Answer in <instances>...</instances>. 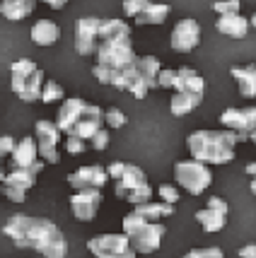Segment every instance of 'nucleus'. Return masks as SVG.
Masks as SVG:
<instances>
[{
    "mask_svg": "<svg viewBox=\"0 0 256 258\" xmlns=\"http://www.w3.org/2000/svg\"><path fill=\"white\" fill-rule=\"evenodd\" d=\"M58 99H63V87L58 85L56 80H46L44 90H41V101L44 104H54Z\"/></svg>",
    "mask_w": 256,
    "mask_h": 258,
    "instance_id": "30",
    "label": "nucleus"
},
{
    "mask_svg": "<svg viewBox=\"0 0 256 258\" xmlns=\"http://www.w3.org/2000/svg\"><path fill=\"white\" fill-rule=\"evenodd\" d=\"M36 176H39V174L32 171V169H12V171L5 174L0 191H3L5 198H10L12 203H24L27 191L36 183Z\"/></svg>",
    "mask_w": 256,
    "mask_h": 258,
    "instance_id": "12",
    "label": "nucleus"
},
{
    "mask_svg": "<svg viewBox=\"0 0 256 258\" xmlns=\"http://www.w3.org/2000/svg\"><path fill=\"white\" fill-rule=\"evenodd\" d=\"M97 63L99 66H107L112 70H119V68L133 66L138 56H135V48L131 44V36L126 39H107V41H99L97 46Z\"/></svg>",
    "mask_w": 256,
    "mask_h": 258,
    "instance_id": "6",
    "label": "nucleus"
},
{
    "mask_svg": "<svg viewBox=\"0 0 256 258\" xmlns=\"http://www.w3.org/2000/svg\"><path fill=\"white\" fill-rule=\"evenodd\" d=\"M99 46V17H80L75 22V48L80 56H94Z\"/></svg>",
    "mask_w": 256,
    "mask_h": 258,
    "instance_id": "14",
    "label": "nucleus"
},
{
    "mask_svg": "<svg viewBox=\"0 0 256 258\" xmlns=\"http://www.w3.org/2000/svg\"><path fill=\"white\" fill-rule=\"evenodd\" d=\"M249 191L256 196V176H251V186H249Z\"/></svg>",
    "mask_w": 256,
    "mask_h": 258,
    "instance_id": "44",
    "label": "nucleus"
},
{
    "mask_svg": "<svg viewBox=\"0 0 256 258\" xmlns=\"http://www.w3.org/2000/svg\"><path fill=\"white\" fill-rule=\"evenodd\" d=\"M157 191H160V196H162V203H169V205H177L179 203V191L172 186V183H162Z\"/></svg>",
    "mask_w": 256,
    "mask_h": 258,
    "instance_id": "37",
    "label": "nucleus"
},
{
    "mask_svg": "<svg viewBox=\"0 0 256 258\" xmlns=\"http://www.w3.org/2000/svg\"><path fill=\"white\" fill-rule=\"evenodd\" d=\"M249 24H251V27H254V29H256V12H254V15H251V22H249Z\"/></svg>",
    "mask_w": 256,
    "mask_h": 258,
    "instance_id": "46",
    "label": "nucleus"
},
{
    "mask_svg": "<svg viewBox=\"0 0 256 258\" xmlns=\"http://www.w3.org/2000/svg\"><path fill=\"white\" fill-rule=\"evenodd\" d=\"M133 213H138L143 217L145 222H160V220H165V217H172L174 215V205H169V203H140V205H135Z\"/></svg>",
    "mask_w": 256,
    "mask_h": 258,
    "instance_id": "24",
    "label": "nucleus"
},
{
    "mask_svg": "<svg viewBox=\"0 0 256 258\" xmlns=\"http://www.w3.org/2000/svg\"><path fill=\"white\" fill-rule=\"evenodd\" d=\"M92 73H94V78L99 80L101 85H109V82H112V68H107V66H99V63H97V66L92 68Z\"/></svg>",
    "mask_w": 256,
    "mask_h": 258,
    "instance_id": "39",
    "label": "nucleus"
},
{
    "mask_svg": "<svg viewBox=\"0 0 256 258\" xmlns=\"http://www.w3.org/2000/svg\"><path fill=\"white\" fill-rule=\"evenodd\" d=\"M89 253L94 258H135L131 239L126 234H99L87 241Z\"/></svg>",
    "mask_w": 256,
    "mask_h": 258,
    "instance_id": "8",
    "label": "nucleus"
},
{
    "mask_svg": "<svg viewBox=\"0 0 256 258\" xmlns=\"http://www.w3.org/2000/svg\"><path fill=\"white\" fill-rule=\"evenodd\" d=\"M138 70L147 78V82L152 87H157V75H160L162 66H160V60L155 56H138Z\"/></svg>",
    "mask_w": 256,
    "mask_h": 258,
    "instance_id": "29",
    "label": "nucleus"
},
{
    "mask_svg": "<svg viewBox=\"0 0 256 258\" xmlns=\"http://www.w3.org/2000/svg\"><path fill=\"white\" fill-rule=\"evenodd\" d=\"M239 258H256V244H246L239 248Z\"/></svg>",
    "mask_w": 256,
    "mask_h": 258,
    "instance_id": "41",
    "label": "nucleus"
},
{
    "mask_svg": "<svg viewBox=\"0 0 256 258\" xmlns=\"http://www.w3.org/2000/svg\"><path fill=\"white\" fill-rule=\"evenodd\" d=\"M147 5H150V0H123V12H126L128 17H133L135 20V17L147 8Z\"/></svg>",
    "mask_w": 256,
    "mask_h": 258,
    "instance_id": "33",
    "label": "nucleus"
},
{
    "mask_svg": "<svg viewBox=\"0 0 256 258\" xmlns=\"http://www.w3.org/2000/svg\"><path fill=\"white\" fill-rule=\"evenodd\" d=\"M12 70V92L20 97L22 101H36L41 99V90H44V73L39 70V66L29 60V58H22V60H15L10 66Z\"/></svg>",
    "mask_w": 256,
    "mask_h": 258,
    "instance_id": "5",
    "label": "nucleus"
},
{
    "mask_svg": "<svg viewBox=\"0 0 256 258\" xmlns=\"http://www.w3.org/2000/svg\"><path fill=\"white\" fill-rule=\"evenodd\" d=\"M3 234L10 236L17 248H34L44 258H66L68 241L66 234L46 217L12 215L3 227Z\"/></svg>",
    "mask_w": 256,
    "mask_h": 258,
    "instance_id": "1",
    "label": "nucleus"
},
{
    "mask_svg": "<svg viewBox=\"0 0 256 258\" xmlns=\"http://www.w3.org/2000/svg\"><path fill=\"white\" fill-rule=\"evenodd\" d=\"M239 5H242L239 0H218V3H213V10L218 15H237Z\"/></svg>",
    "mask_w": 256,
    "mask_h": 258,
    "instance_id": "32",
    "label": "nucleus"
},
{
    "mask_svg": "<svg viewBox=\"0 0 256 258\" xmlns=\"http://www.w3.org/2000/svg\"><path fill=\"white\" fill-rule=\"evenodd\" d=\"M244 171L249 174V176H256V162H249V164L244 167Z\"/></svg>",
    "mask_w": 256,
    "mask_h": 258,
    "instance_id": "43",
    "label": "nucleus"
},
{
    "mask_svg": "<svg viewBox=\"0 0 256 258\" xmlns=\"http://www.w3.org/2000/svg\"><path fill=\"white\" fill-rule=\"evenodd\" d=\"M87 140H82V138H75V135H68L66 140V150L70 152V155H82L85 150H87Z\"/></svg>",
    "mask_w": 256,
    "mask_h": 258,
    "instance_id": "36",
    "label": "nucleus"
},
{
    "mask_svg": "<svg viewBox=\"0 0 256 258\" xmlns=\"http://www.w3.org/2000/svg\"><path fill=\"white\" fill-rule=\"evenodd\" d=\"M230 73H232V78L239 85V94L244 99H254L256 97V66H234Z\"/></svg>",
    "mask_w": 256,
    "mask_h": 258,
    "instance_id": "23",
    "label": "nucleus"
},
{
    "mask_svg": "<svg viewBox=\"0 0 256 258\" xmlns=\"http://www.w3.org/2000/svg\"><path fill=\"white\" fill-rule=\"evenodd\" d=\"M41 3H46L48 8H54V10H61V8H66L68 0H41Z\"/></svg>",
    "mask_w": 256,
    "mask_h": 258,
    "instance_id": "42",
    "label": "nucleus"
},
{
    "mask_svg": "<svg viewBox=\"0 0 256 258\" xmlns=\"http://www.w3.org/2000/svg\"><path fill=\"white\" fill-rule=\"evenodd\" d=\"M107 145H109V131H104V128H99L97 133L89 138V147H92V150H97V152L107 150Z\"/></svg>",
    "mask_w": 256,
    "mask_h": 258,
    "instance_id": "34",
    "label": "nucleus"
},
{
    "mask_svg": "<svg viewBox=\"0 0 256 258\" xmlns=\"http://www.w3.org/2000/svg\"><path fill=\"white\" fill-rule=\"evenodd\" d=\"M203 92H206V80L193 68H179L177 80H174V97L169 104L172 113L186 116L189 111H193L203 101Z\"/></svg>",
    "mask_w": 256,
    "mask_h": 258,
    "instance_id": "4",
    "label": "nucleus"
},
{
    "mask_svg": "<svg viewBox=\"0 0 256 258\" xmlns=\"http://www.w3.org/2000/svg\"><path fill=\"white\" fill-rule=\"evenodd\" d=\"M249 140H251V143L256 145V131H251V135H249Z\"/></svg>",
    "mask_w": 256,
    "mask_h": 258,
    "instance_id": "45",
    "label": "nucleus"
},
{
    "mask_svg": "<svg viewBox=\"0 0 256 258\" xmlns=\"http://www.w3.org/2000/svg\"><path fill=\"white\" fill-rule=\"evenodd\" d=\"M239 135L234 131H196L186 138L191 157L203 164H227L234 159V145Z\"/></svg>",
    "mask_w": 256,
    "mask_h": 258,
    "instance_id": "2",
    "label": "nucleus"
},
{
    "mask_svg": "<svg viewBox=\"0 0 256 258\" xmlns=\"http://www.w3.org/2000/svg\"><path fill=\"white\" fill-rule=\"evenodd\" d=\"M36 0H0V15L5 20H24L27 15L34 12Z\"/></svg>",
    "mask_w": 256,
    "mask_h": 258,
    "instance_id": "26",
    "label": "nucleus"
},
{
    "mask_svg": "<svg viewBox=\"0 0 256 258\" xmlns=\"http://www.w3.org/2000/svg\"><path fill=\"white\" fill-rule=\"evenodd\" d=\"M167 234V227L160 225V222H145V225L135 227L128 232V239H131V246H133L135 253H155L160 244H162V236Z\"/></svg>",
    "mask_w": 256,
    "mask_h": 258,
    "instance_id": "10",
    "label": "nucleus"
},
{
    "mask_svg": "<svg viewBox=\"0 0 256 258\" xmlns=\"http://www.w3.org/2000/svg\"><path fill=\"white\" fill-rule=\"evenodd\" d=\"M12 169H32V171H41L44 169V159L39 157V150H36V140L34 138H22L15 150H12Z\"/></svg>",
    "mask_w": 256,
    "mask_h": 258,
    "instance_id": "17",
    "label": "nucleus"
},
{
    "mask_svg": "<svg viewBox=\"0 0 256 258\" xmlns=\"http://www.w3.org/2000/svg\"><path fill=\"white\" fill-rule=\"evenodd\" d=\"M109 179H114V193L116 198L140 205V203L152 201V186L147 183V176L140 167L126 164V162H112L107 167Z\"/></svg>",
    "mask_w": 256,
    "mask_h": 258,
    "instance_id": "3",
    "label": "nucleus"
},
{
    "mask_svg": "<svg viewBox=\"0 0 256 258\" xmlns=\"http://www.w3.org/2000/svg\"><path fill=\"white\" fill-rule=\"evenodd\" d=\"M131 36V27L123 22V20H99V41H107V39H126Z\"/></svg>",
    "mask_w": 256,
    "mask_h": 258,
    "instance_id": "28",
    "label": "nucleus"
},
{
    "mask_svg": "<svg viewBox=\"0 0 256 258\" xmlns=\"http://www.w3.org/2000/svg\"><path fill=\"white\" fill-rule=\"evenodd\" d=\"M36 133V150L39 157L46 164H58V140H61V131L54 121H36L34 125Z\"/></svg>",
    "mask_w": 256,
    "mask_h": 258,
    "instance_id": "11",
    "label": "nucleus"
},
{
    "mask_svg": "<svg viewBox=\"0 0 256 258\" xmlns=\"http://www.w3.org/2000/svg\"><path fill=\"white\" fill-rule=\"evenodd\" d=\"M107 181H109V174L99 164H87V167H80L78 171L68 174V183L75 191H82V188H101Z\"/></svg>",
    "mask_w": 256,
    "mask_h": 258,
    "instance_id": "19",
    "label": "nucleus"
},
{
    "mask_svg": "<svg viewBox=\"0 0 256 258\" xmlns=\"http://www.w3.org/2000/svg\"><path fill=\"white\" fill-rule=\"evenodd\" d=\"M200 44V27L196 20H179L174 32H172V48L179 53H191Z\"/></svg>",
    "mask_w": 256,
    "mask_h": 258,
    "instance_id": "18",
    "label": "nucleus"
},
{
    "mask_svg": "<svg viewBox=\"0 0 256 258\" xmlns=\"http://www.w3.org/2000/svg\"><path fill=\"white\" fill-rule=\"evenodd\" d=\"M85 109H87V101L78 99V97H75V99L63 101V106H61V111H58V121H56L58 131H61V133H66V135L73 133V128L78 125L80 116L85 113Z\"/></svg>",
    "mask_w": 256,
    "mask_h": 258,
    "instance_id": "21",
    "label": "nucleus"
},
{
    "mask_svg": "<svg viewBox=\"0 0 256 258\" xmlns=\"http://www.w3.org/2000/svg\"><path fill=\"white\" fill-rule=\"evenodd\" d=\"M220 123L239 135V143L249 140L251 131H256V106L246 109H225L220 113Z\"/></svg>",
    "mask_w": 256,
    "mask_h": 258,
    "instance_id": "13",
    "label": "nucleus"
},
{
    "mask_svg": "<svg viewBox=\"0 0 256 258\" xmlns=\"http://www.w3.org/2000/svg\"><path fill=\"white\" fill-rule=\"evenodd\" d=\"M215 29L225 36H232V39H244L249 32V20L242 17L239 12L237 15H220L215 22Z\"/></svg>",
    "mask_w": 256,
    "mask_h": 258,
    "instance_id": "22",
    "label": "nucleus"
},
{
    "mask_svg": "<svg viewBox=\"0 0 256 258\" xmlns=\"http://www.w3.org/2000/svg\"><path fill=\"white\" fill-rule=\"evenodd\" d=\"M172 8L165 5V3H150L138 17H135V24H165L169 17Z\"/></svg>",
    "mask_w": 256,
    "mask_h": 258,
    "instance_id": "27",
    "label": "nucleus"
},
{
    "mask_svg": "<svg viewBox=\"0 0 256 258\" xmlns=\"http://www.w3.org/2000/svg\"><path fill=\"white\" fill-rule=\"evenodd\" d=\"M104 123L109 125V128H123V125L128 123V118H126V113L121 111V109H107L104 111Z\"/></svg>",
    "mask_w": 256,
    "mask_h": 258,
    "instance_id": "31",
    "label": "nucleus"
},
{
    "mask_svg": "<svg viewBox=\"0 0 256 258\" xmlns=\"http://www.w3.org/2000/svg\"><path fill=\"white\" fill-rule=\"evenodd\" d=\"M184 258H225V256L218 246H208V248H193Z\"/></svg>",
    "mask_w": 256,
    "mask_h": 258,
    "instance_id": "35",
    "label": "nucleus"
},
{
    "mask_svg": "<svg viewBox=\"0 0 256 258\" xmlns=\"http://www.w3.org/2000/svg\"><path fill=\"white\" fill-rule=\"evenodd\" d=\"M174 174H177V183L181 188H186L191 196H200L213 183V174H211V169H208V164L196 162V159L177 162Z\"/></svg>",
    "mask_w": 256,
    "mask_h": 258,
    "instance_id": "7",
    "label": "nucleus"
},
{
    "mask_svg": "<svg viewBox=\"0 0 256 258\" xmlns=\"http://www.w3.org/2000/svg\"><path fill=\"white\" fill-rule=\"evenodd\" d=\"M101 125H104V109H99V106H94V104H87V109H85V113L80 116L78 125L73 128V133L75 138H82V140H87L89 138L99 131Z\"/></svg>",
    "mask_w": 256,
    "mask_h": 258,
    "instance_id": "20",
    "label": "nucleus"
},
{
    "mask_svg": "<svg viewBox=\"0 0 256 258\" xmlns=\"http://www.w3.org/2000/svg\"><path fill=\"white\" fill-rule=\"evenodd\" d=\"M174 80H177V73L174 70H160L157 75V87H165V90H174Z\"/></svg>",
    "mask_w": 256,
    "mask_h": 258,
    "instance_id": "38",
    "label": "nucleus"
},
{
    "mask_svg": "<svg viewBox=\"0 0 256 258\" xmlns=\"http://www.w3.org/2000/svg\"><path fill=\"white\" fill-rule=\"evenodd\" d=\"M3 179H5V171H0V183H3Z\"/></svg>",
    "mask_w": 256,
    "mask_h": 258,
    "instance_id": "47",
    "label": "nucleus"
},
{
    "mask_svg": "<svg viewBox=\"0 0 256 258\" xmlns=\"http://www.w3.org/2000/svg\"><path fill=\"white\" fill-rule=\"evenodd\" d=\"M61 36V27L51 20H39L32 27V41L36 46H54Z\"/></svg>",
    "mask_w": 256,
    "mask_h": 258,
    "instance_id": "25",
    "label": "nucleus"
},
{
    "mask_svg": "<svg viewBox=\"0 0 256 258\" xmlns=\"http://www.w3.org/2000/svg\"><path fill=\"white\" fill-rule=\"evenodd\" d=\"M227 215H230V205L223 201V198H218V196H213L208 198V205L196 213V220H198V225L203 227V232H220L225 229L227 225Z\"/></svg>",
    "mask_w": 256,
    "mask_h": 258,
    "instance_id": "15",
    "label": "nucleus"
},
{
    "mask_svg": "<svg viewBox=\"0 0 256 258\" xmlns=\"http://www.w3.org/2000/svg\"><path fill=\"white\" fill-rule=\"evenodd\" d=\"M15 138H10V135H3L0 138V159L8 157V155H12V150H15Z\"/></svg>",
    "mask_w": 256,
    "mask_h": 258,
    "instance_id": "40",
    "label": "nucleus"
},
{
    "mask_svg": "<svg viewBox=\"0 0 256 258\" xmlns=\"http://www.w3.org/2000/svg\"><path fill=\"white\" fill-rule=\"evenodd\" d=\"M109 85H112V87H119V90L131 92L135 99H145V97H147V92L152 90V85L147 82V78L138 70V60H135L133 66H126V68L114 70L112 82H109Z\"/></svg>",
    "mask_w": 256,
    "mask_h": 258,
    "instance_id": "9",
    "label": "nucleus"
},
{
    "mask_svg": "<svg viewBox=\"0 0 256 258\" xmlns=\"http://www.w3.org/2000/svg\"><path fill=\"white\" fill-rule=\"evenodd\" d=\"M101 205V191L99 188H82L70 196V210L80 222H89L97 217V210Z\"/></svg>",
    "mask_w": 256,
    "mask_h": 258,
    "instance_id": "16",
    "label": "nucleus"
}]
</instances>
